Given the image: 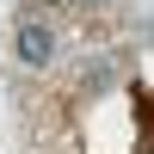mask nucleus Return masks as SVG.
<instances>
[{"mask_svg": "<svg viewBox=\"0 0 154 154\" xmlns=\"http://www.w3.org/2000/svg\"><path fill=\"white\" fill-rule=\"evenodd\" d=\"M49 56H56V37H49L43 25H19V62H31V68H43Z\"/></svg>", "mask_w": 154, "mask_h": 154, "instance_id": "1", "label": "nucleus"}, {"mask_svg": "<svg viewBox=\"0 0 154 154\" xmlns=\"http://www.w3.org/2000/svg\"><path fill=\"white\" fill-rule=\"evenodd\" d=\"M43 6H56V0H43Z\"/></svg>", "mask_w": 154, "mask_h": 154, "instance_id": "2", "label": "nucleus"}]
</instances>
